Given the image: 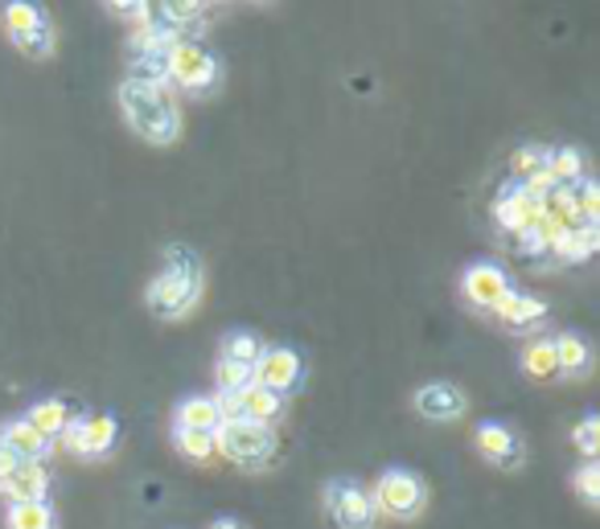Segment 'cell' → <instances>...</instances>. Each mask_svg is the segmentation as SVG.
<instances>
[{
    "instance_id": "obj_18",
    "label": "cell",
    "mask_w": 600,
    "mask_h": 529,
    "mask_svg": "<svg viewBox=\"0 0 600 529\" xmlns=\"http://www.w3.org/2000/svg\"><path fill=\"white\" fill-rule=\"evenodd\" d=\"M222 427L219 402L214 399H186L177 406V431H202V435H214Z\"/></svg>"
},
{
    "instance_id": "obj_8",
    "label": "cell",
    "mask_w": 600,
    "mask_h": 529,
    "mask_svg": "<svg viewBox=\"0 0 600 529\" xmlns=\"http://www.w3.org/2000/svg\"><path fill=\"white\" fill-rule=\"evenodd\" d=\"M4 25H9V33H13V42L21 45V54L30 57H45L50 50H54V38H50V21H45V13L38 9V4H4Z\"/></svg>"
},
{
    "instance_id": "obj_1",
    "label": "cell",
    "mask_w": 600,
    "mask_h": 529,
    "mask_svg": "<svg viewBox=\"0 0 600 529\" xmlns=\"http://www.w3.org/2000/svg\"><path fill=\"white\" fill-rule=\"evenodd\" d=\"M119 107L128 115L133 131H140L148 144H173L181 131L177 119V103L169 83H140V78H124L119 83Z\"/></svg>"
},
{
    "instance_id": "obj_32",
    "label": "cell",
    "mask_w": 600,
    "mask_h": 529,
    "mask_svg": "<svg viewBox=\"0 0 600 529\" xmlns=\"http://www.w3.org/2000/svg\"><path fill=\"white\" fill-rule=\"evenodd\" d=\"M210 529H243V526H239L234 517H214V526H210Z\"/></svg>"
},
{
    "instance_id": "obj_28",
    "label": "cell",
    "mask_w": 600,
    "mask_h": 529,
    "mask_svg": "<svg viewBox=\"0 0 600 529\" xmlns=\"http://www.w3.org/2000/svg\"><path fill=\"white\" fill-rule=\"evenodd\" d=\"M576 493H580V497H585L588 505H597V501H600V468L592 464V459H588L585 468L576 473Z\"/></svg>"
},
{
    "instance_id": "obj_4",
    "label": "cell",
    "mask_w": 600,
    "mask_h": 529,
    "mask_svg": "<svg viewBox=\"0 0 600 529\" xmlns=\"http://www.w3.org/2000/svg\"><path fill=\"white\" fill-rule=\"evenodd\" d=\"M325 514L334 521L337 529H375V501H370V493L358 480L350 476H337L325 485Z\"/></svg>"
},
{
    "instance_id": "obj_25",
    "label": "cell",
    "mask_w": 600,
    "mask_h": 529,
    "mask_svg": "<svg viewBox=\"0 0 600 529\" xmlns=\"http://www.w3.org/2000/svg\"><path fill=\"white\" fill-rule=\"evenodd\" d=\"M214 382H219V390L227 399H234V394H243L248 387H255V370L239 366V361L219 358V366H214Z\"/></svg>"
},
{
    "instance_id": "obj_6",
    "label": "cell",
    "mask_w": 600,
    "mask_h": 529,
    "mask_svg": "<svg viewBox=\"0 0 600 529\" xmlns=\"http://www.w3.org/2000/svg\"><path fill=\"white\" fill-rule=\"evenodd\" d=\"M375 509L391 517H415L420 514V505H424V480L408 468H387L379 476V485H375Z\"/></svg>"
},
{
    "instance_id": "obj_29",
    "label": "cell",
    "mask_w": 600,
    "mask_h": 529,
    "mask_svg": "<svg viewBox=\"0 0 600 529\" xmlns=\"http://www.w3.org/2000/svg\"><path fill=\"white\" fill-rule=\"evenodd\" d=\"M518 251L530 258H543V255H551V239H547V230L535 226L527 230V234H518Z\"/></svg>"
},
{
    "instance_id": "obj_23",
    "label": "cell",
    "mask_w": 600,
    "mask_h": 529,
    "mask_svg": "<svg viewBox=\"0 0 600 529\" xmlns=\"http://www.w3.org/2000/svg\"><path fill=\"white\" fill-rule=\"evenodd\" d=\"M267 345L255 337V332H227V341H222V358L227 361H239V366H248V370H255L260 366V358H264Z\"/></svg>"
},
{
    "instance_id": "obj_22",
    "label": "cell",
    "mask_w": 600,
    "mask_h": 529,
    "mask_svg": "<svg viewBox=\"0 0 600 529\" xmlns=\"http://www.w3.org/2000/svg\"><path fill=\"white\" fill-rule=\"evenodd\" d=\"M523 370H527L535 382H551V378L559 373L556 341H551V337H543V341H527V349H523Z\"/></svg>"
},
{
    "instance_id": "obj_14",
    "label": "cell",
    "mask_w": 600,
    "mask_h": 529,
    "mask_svg": "<svg viewBox=\"0 0 600 529\" xmlns=\"http://www.w3.org/2000/svg\"><path fill=\"white\" fill-rule=\"evenodd\" d=\"M415 411L424 419H436V423H453L465 411V394L456 387H449V382H432V387H424L415 394Z\"/></svg>"
},
{
    "instance_id": "obj_13",
    "label": "cell",
    "mask_w": 600,
    "mask_h": 529,
    "mask_svg": "<svg viewBox=\"0 0 600 529\" xmlns=\"http://www.w3.org/2000/svg\"><path fill=\"white\" fill-rule=\"evenodd\" d=\"M45 493H50V473H45L42 464H21L13 476H4V480H0V497H4L9 505L45 501Z\"/></svg>"
},
{
    "instance_id": "obj_11",
    "label": "cell",
    "mask_w": 600,
    "mask_h": 529,
    "mask_svg": "<svg viewBox=\"0 0 600 529\" xmlns=\"http://www.w3.org/2000/svg\"><path fill=\"white\" fill-rule=\"evenodd\" d=\"M473 444H477V452H482L490 464H498V468H514V464L523 459V444H518V435H514L506 423H494V419L477 427Z\"/></svg>"
},
{
    "instance_id": "obj_2",
    "label": "cell",
    "mask_w": 600,
    "mask_h": 529,
    "mask_svg": "<svg viewBox=\"0 0 600 529\" xmlns=\"http://www.w3.org/2000/svg\"><path fill=\"white\" fill-rule=\"evenodd\" d=\"M202 296V272H198V258L186 246L169 251V267H165L152 284H148V308L161 316V320H177L186 316Z\"/></svg>"
},
{
    "instance_id": "obj_3",
    "label": "cell",
    "mask_w": 600,
    "mask_h": 529,
    "mask_svg": "<svg viewBox=\"0 0 600 529\" xmlns=\"http://www.w3.org/2000/svg\"><path fill=\"white\" fill-rule=\"evenodd\" d=\"M214 78H219V57L198 42H173L165 50V83L198 95L206 86H214Z\"/></svg>"
},
{
    "instance_id": "obj_30",
    "label": "cell",
    "mask_w": 600,
    "mask_h": 529,
    "mask_svg": "<svg viewBox=\"0 0 600 529\" xmlns=\"http://www.w3.org/2000/svg\"><path fill=\"white\" fill-rule=\"evenodd\" d=\"M576 447H580L588 459L597 456V447H600V419L597 415H588L585 423L576 427Z\"/></svg>"
},
{
    "instance_id": "obj_26",
    "label": "cell",
    "mask_w": 600,
    "mask_h": 529,
    "mask_svg": "<svg viewBox=\"0 0 600 529\" xmlns=\"http://www.w3.org/2000/svg\"><path fill=\"white\" fill-rule=\"evenodd\" d=\"M173 444L181 456L198 459V464H206V459L214 456V435H202V431H177Z\"/></svg>"
},
{
    "instance_id": "obj_5",
    "label": "cell",
    "mask_w": 600,
    "mask_h": 529,
    "mask_svg": "<svg viewBox=\"0 0 600 529\" xmlns=\"http://www.w3.org/2000/svg\"><path fill=\"white\" fill-rule=\"evenodd\" d=\"M214 452H222L234 464H264L272 452H276V435L272 427H260V423H248V419H231L214 431Z\"/></svg>"
},
{
    "instance_id": "obj_31",
    "label": "cell",
    "mask_w": 600,
    "mask_h": 529,
    "mask_svg": "<svg viewBox=\"0 0 600 529\" xmlns=\"http://www.w3.org/2000/svg\"><path fill=\"white\" fill-rule=\"evenodd\" d=\"M17 468H21V459H17L9 447H0V480H4V476H13Z\"/></svg>"
},
{
    "instance_id": "obj_21",
    "label": "cell",
    "mask_w": 600,
    "mask_h": 529,
    "mask_svg": "<svg viewBox=\"0 0 600 529\" xmlns=\"http://www.w3.org/2000/svg\"><path fill=\"white\" fill-rule=\"evenodd\" d=\"M597 226H576L568 230V234H559L556 243H551V255L564 258V263H580V258H588L592 251H597Z\"/></svg>"
},
{
    "instance_id": "obj_16",
    "label": "cell",
    "mask_w": 600,
    "mask_h": 529,
    "mask_svg": "<svg viewBox=\"0 0 600 529\" xmlns=\"http://www.w3.org/2000/svg\"><path fill=\"white\" fill-rule=\"evenodd\" d=\"M74 419H78L74 402H66V399H42V402H33V406H30L25 423H30L38 435L54 440V435H66V427H71Z\"/></svg>"
},
{
    "instance_id": "obj_15",
    "label": "cell",
    "mask_w": 600,
    "mask_h": 529,
    "mask_svg": "<svg viewBox=\"0 0 600 529\" xmlns=\"http://www.w3.org/2000/svg\"><path fill=\"white\" fill-rule=\"evenodd\" d=\"M0 447H9L21 464H38V459L50 452V440H45V435H38L25 419H9V423L0 427Z\"/></svg>"
},
{
    "instance_id": "obj_10",
    "label": "cell",
    "mask_w": 600,
    "mask_h": 529,
    "mask_svg": "<svg viewBox=\"0 0 600 529\" xmlns=\"http://www.w3.org/2000/svg\"><path fill=\"white\" fill-rule=\"evenodd\" d=\"M494 218H498L502 230H510L514 239H518V234H527V230L539 226L543 205H535V201L514 186V181H506V186H502V193H498V201H494Z\"/></svg>"
},
{
    "instance_id": "obj_12",
    "label": "cell",
    "mask_w": 600,
    "mask_h": 529,
    "mask_svg": "<svg viewBox=\"0 0 600 529\" xmlns=\"http://www.w3.org/2000/svg\"><path fill=\"white\" fill-rule=\"evenodd\" d=\"M510 292V275L502 272L498 263H473L465 272V296L482 308H494Z\"/></svg>"
},
{
    "instance_id": "obj_20",
    "label": "cell",
    "mask_w": 600,
    "mask_h": 529,
    "mask_svg": "<svg viewBox=\"0 0 600 529\" xmlns=\"http://www.w3.org/2000/svg\"><path fill=\"white\" fill-rule=\"evenodd\" d=\"M585 152L580 148H571V144H564V148H551L547 152V172L556 177V186H576V181H585Z\"/></svg>"
},
{
    "instance_id": "obj_19",
    "label": "cell",
    "mask_w": 600,
    "mask_h": 529,
    "mask_svg": "<svg viewBox=\"0 0 600 529\" xmlns=\"http://www.w3.org/2000/svg\"><path fill=\"white\" fill-rule=\"evenodd\" d=\"M556 341V366L559 373H571V378H580V373L592 370V349H588L585 337H576V332H564V337H551Z\"/></svg>"
},
{
    "instance_id": "obj_9",
    "label": "cell",
    "mask_w": 600,
    "mask_h": 529,
    "mask_svg": "<svg viewBox=\"0 0 600 529\" xmlns=\"http://www.w3.org/2000/svg\"><path fill=\"white\" fill-rule=\"evenodd\" d=\"M301 373H305V366H301V353L296 349H264V358H260V366H255V387L272 390V394H288V390L301 387Z\"/></svg>"
},
{
    "instance_id": "obj_17",
    "label": "cell",
    "mask_w": 600,
    "mask_h": 529,
    "mask_svg": "<svg viewBox=\"0 0 600 529\" xmlns=\"http://www.w3.org/2000/svg\"><path fill=\"white\" fill-rule=\"evenodd\" d=\"M494 313H498V320L506 325V329H527V325H535V320H543V308L535 296H523V292H506L498 304H494Z\"/></svg>"
},
{
    "instance_id": "obj_27",
    "label": "cell",
    "mask_w": 600,
    "mask_h": 529,
    "mask_svg": "<svg viewBox=\"0 0 600 529\" xmlns=\"http://www.w3.org/2000/svg\"><path fill=\"white\" fill-rule=\"evenodd\" d=\"M539 169H547V152H543V148L527 144V148H518V152H514V165H510L514 181H527V177H535Z\"/></svg>"
},
{
    "instance_id": "obj_7",
    "label": "cell",
    "mask_w": 600,
    "mask_h": 529,
    "mask_svg": "<svg viewBox=\"0 0 600 529\" xmlns=\"http://www.w3.org/2000/svg\"><path fill=\"white\" fill-rule=\"evenodd\" d=\"M116 435H119V419L112 411L107 415H83L66 427V447L78 459H99L116 447Z\"/></svg>"
},
{
    "instance_id": "obj_24",
    "label": "cell",
    "mask_w": 600,
    "mask_h": 529,
    "mask_svg": "<svg viewBox=\"0 0 600 529\" xmlns=\"http://www.w3.org/2000/svg\"><path fill=\"white\" fill-rule=\"evenodd\" d=\"M9 529H59V514L45 501L9 505Z\"/></svg>"
}]
</instances>
